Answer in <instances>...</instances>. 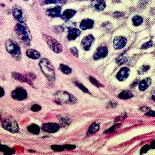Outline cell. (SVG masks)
Masks as SVG:
<instances>
[{"label": "cell", "mask_w": 155, "mask_h": 155, "mask_svg": "<svg viewBox=\"0 0 155 155\" xmlns=\"http://www.w3.org/2000/svg\"><path fill=\"white\" fill-rule=\"evenodd\" d=\"M27 75L31 80H34L36 78V75L33 73H28Z\"/></svg>", "instance_id": "cell-42"}, {"label": "cell", "mask_w": 155, "mask_h": 155, "mask_svg": "<svg viewBox=\"0 0 155 155\" xmlns=\"http://www.w3.org/2000/svg\"><path fill=\"white\" fill-rule=\"evenodd\" d=\"M24 1H29V0H24Z\"/></svg>", "instance_id": "cell-48"}, {"label": "cell", "mask_w": 155, "mask_h": 155, "mask_svg": "<svg viewBox=\"0 0 155 155\" xmlns=\"http://www.w3.org/2000/svg\"><path fill=\"white\" fill-rule=\"evenodd\" d=\"M75 84L78 88L83 92L88 94L90 93L88 89L81 83L76 82H75Z\"/></svg>", "instance_id": "cell-33"}, {"label": "cell", "mask_w": 155, "mask_h": 155, "mask_svg": "<svg viewBox=\"0 0 155 155\" xmlns=\"http://www.w3.org/2000/svg\"><path fill=\"white\" fill-rule=\"evenodd\" d=\"M0 150H1V152H4L5 154L6 155L12 154L15 153V150L14 149L5 145H1Z\"/></svg>", "instance_id": "cell-24"}, {"label": "cell", "mask_w": 155, "mask_h": 155, "mask_svg": "<svg viewBox=\"0 0 155 155\" xmlns=\"http://www.w3.org/2000/svg\"><path fill=\"white\" fill-rule=\"evenodd\" d=\"M118 97L121 99H128L132 97L133 95L130 91L125 90L120 93Z\"/></svg>", "instance_id": "cell-25"}, {"label": "cell", "mask_w": 155, "mask_h": 155, "mask_svg": "<svg viewBox=\"0 0 155 155\" xmlns=\"http://www.w3.org/2000/svg\"><path fill=\"white\" fill-rule=\"evenodd\" d=\"M99 128L100 125L98 123L95 122L92 124L89 128L87 135L90 136L95 133L99 130Z\"/></svg>", "instance_id": "cell-22"}, {"label": "cell", "mask_w": 155, "mask_h": 155, "mask_svg": "<svg viewBox=\"0 0 155 155\" xmlns=\"http://www.w3.org/2000/svg\"><path fill=\"white\" fill-rule=\"evenodd\" d=\"M54 95L57 100L64 103L74 104L77 102V98L74 96L66 91H57Z\"/></svg>", "instance_id": "cell-5"}, {"label": "cell", "mask_w": 155, "mask_h": 155, "mask_svg": "<svg viewBox=\"0 0 155 155\" xmlns=\"http://www.w3.org/2000/svg\"><path fill=\"white\" fill-rule=\"evenodd\" d=\"M81 33V31L76 28L69 29L68 35V39L69 40H74L76 39Z\"/></svg>", "instance_id": "cell-18"}, {"label": "cell", "mask_w": 155, "mask_h": 155, "mask_svg": "<svg viewBox=\"0 0 155 155\" xmlns=\"http://www.w3.org/2000/svg\"><path fill=\"white\" fill-rule=\"evenodd\" d=\"M5 47L7 52L17 61H20L22 55L19 45L15 41L12 39L8 40L5 44Z\"/></svg>", "instance_id": "cell-4"}, {"label": "cell", "mask_w": 155, "mask_h": 155, "mask_svg": "<svg viewBox=\"0 0 155 155\" xmlns=\"http://www.w3.org/2000/svg\"><path fill=\"white\" fill-rule=\"evenodd\" d=\"M150 147L151 148L153 149H155V140L152 141L150 143Z\"/></svg>", "instance_id": "cell-44"}, {"label": "cell", "mask_w": 155, "mask_h": 155, "mask_svg": "<svg viewBox=\"0 0 155 155\" xmlns=\"http://www.w3.org/2000/svg\"><path fill=\"white\" fill-rule=\"evenodd\" d=\"M151 148L150 146L146 144L143 146L140 150V154H142L146 153Z\"/></svg>", "instance_id": "cell-36"}, {"label": "cell", "mask_w": 155, "mask_h": 155, "mask_svg": "<svg viewBox=\"0 0 155 155\" xmlns=\"http://www.w3.org/2000/svg\"><path fill=\"white\" fill-rule=\"evenodd\" d=\"M14 31L16 37L24 47L26 48L30 47L32 37L28 29L20 24H18Z\"/></svg>", "instance_id": "cell-1"}, {"label": "cell", "mask_w": 155, "mask_h": 155, "mask_svg": "<svg viewBox=\"0 0 155 155\" xmlns=\"http://www.w3.org/2000/svg\"><path fill=\"white\" fill-rule=\"evenodd\" d=\"M60 124L63 127L68 125L71 122L70 120L68 118H63L60 119Z\"/></svg>", "instance_id": "cell-31"}, {"label": "cell", "mask_w": 155, "mask_h": 155, "mask_svg": "<svg viewBox=\"0 0 155 155\" xmlns=\"http://www.w3.org/2000/svg\"><path fill=\"white\" fill-rule=\"evenodd\" d=\"M51 147L53 150L57 151H63L64 149L63 146L59 145H53Z\"/></svg>", "instance_id": "cell-32"}, {"label": "cell", "mask_w": 155, "mask_h": 155, "mask_svg": "<svg viewBox=\"0 0 155 155\" xmlns=\"http://www.w3.org/2000/svg\"><path fill=\"white\" fill-rule=\"evenodd\" d=\"M62 8L59 6L47 9L46 12V14L48 16L52 18H57L60 17Z\"/></svg>", "instance_id": "cell-15"}, {"label": "cell", "mask_w": 155, "mask_h": 155, "mask_svg": "<svg viewBox=\"0 0 155 155\" xmlns=\"http://www.w3.org/2000/svg\"><path fill=\"white\" fill-rule=\"evenodd\" d=\"M138 83V81L137 80H136L132 84L131 86L132 87H134L136 86Z\"/></svg>", "instance_id": "cell-46"}, {"label": "cell", "mask_w": 155, "mask_h": 155, "mask_svg": "<svg viewBox=\"0 0 155 155\" xmlns=\"http://www.w3.org/2000/svg\"><path fill=\"white\" fill-rule=\"evenodd\" d=\"M145 115L151 117H155V111H148L145 114Z\"/></svg>", "instance_id": "cell-43"}, {"label": "cell", "mask_w": 155, "mask_h": 155, "mask_svg": "<svg viewBox=\"0 0 155 155\" xmlns=\"http://www.w3.org/2000/svg\"><path fill=\"white\" fill-rule=\"evenodd\" d=\"M31 110L34 112H37L40 111L42 109V107L39 105L35 104L31 107Z\"/></svg>", "instance_id": "cell-35"}, {"label": "cell", "mask_w": 155, "mask_h": 155, "mask_svg": "<svg viewBox=\"0 0 155 155\" xmlns=\"http://www.w3.org/2000/svg\"><path fill=\"white\" fill-rule=\"evenodd\" d=\"M151 79L150 78H147L142 79L139 85V89L141 91H144L147 89L150 85Z\"/></svg>", "instance_id": "cell-20"}, {"label": "cell", "mask_w": 155, "mask_h": 155, "mask_svg": "<svg viewBox=\"0 0 155 155\" xmlns=\"http://www.w3.org/2000/svg\"><path fill=\"white\" fill-rule=\"evenodd\" d=\"M26 54L29 58L35 60L39 59L41 56L40 54L38 51L33 49L27 50L26 51Z\"/></svg>", "instance_id": "cell-21"}, {"label": "cell", "mask_w": 155, "mask_h": 155, "mask_svg": "<svg viewBox=\"0 0 155 155\" xmlns=\"http://www.w3.org/2000/svg\"><path fill=\"white\" fill-rule=\"evenodd\" d=\"M5 95V91L3 88L1 87V97H3Z\"/></svg>", "instance_id": "cell-45"}, {"label": "cell", "mask_w": 155, "mask_h": 155, "mask_svg": "<svg viewBox=\"0 0 155 155\" xmlns=\"http://www.w3.org/2000/svg\"><path fill=\"white\" fill-rule=\"evenodd\" d=\"M70 50L73 56L76 57H78V51L76 47L72 48Z\"/></svg>", "instance_id": "cell-40"}, {"label": "cell", "mask_w": 155, "mask_h": 155, "mask_svg": "<svg viewBox=\"0 0 155 155\" xmlns=\"http://www.w3.org/2000/svg\"><path fill=\"white\" fill-rule=\"evenodd\" d=\"M150 68V66L148 65H144L141 66L138 71L139 74H143L148 71Z\"/></svg>", "instance_id": "cell-30"}, {"label": "cell", "mask_w": 155, "mask_h": 155, "mask_svg": "<svg viewBox=\"0 0 155 155\" xmlns=\"http://www.w3.org/2000/svg\"><path fill=\"white\" fill-rule=\"evenodd\" d=\"M42 5H47L52 4H63L65 0H40Z\"/></svg>", "instance_id": "cell-28"}, {"label": "cell", "mask_w": 155, "mask_h": 155, "mask_svg": "<svg viewBox=\"0 0 155 155\" xmlns=\"http://www.w3.org/2000/svg\"><path fill=\"white\" fill-rule=\"evenodd\" d=\"M94 22L91 19H87L83 20L81 22L80 27L82 30L90 29L93 28Z\"/></svg>", "instance_id": "cell-17"}, {"label": "cell", "mask_w": 155, "mask_h": 155, "mask_svg": "<svg viewBox=\"0 0 155 155\" xmlns=\"http://www.w3.org/2000/svg\"><path fill=\"white\" fill-rule=\"evenodd\" d=\"M12 97L15 99L22 101L26 99L27 97V91L21 87L16 88L14 90L11 94Z\"/></svg>", "instance_id": "cell-8"}, {"label": "cell", "mask_w": 155, "mask_h": 155, "mask_svg": "<svg viewBox=\"0 0 155 155\" xmlns=\"http://www.w3.org/2000/svg\"><path fill=\"white\" fill-rule=\"evenodd\" d=\"M108 54V50L107 48L104 47H98L95 52L94 59L95 60H98L105 57Z\"/></svg>", "instance_id": "cell-14"}, {"label": "cell", "mask_w": 155, "mask_h": 155, "mask_svg": "<svg viewBox=\"0 0 155 155\" xmlns=\"http://www.w3.org/2000/svg\"><path fill=\"white\" fill-rule=\"evenodd\" d=\"M41 128L45 132L53 133L59 131L60 128V126L58 124L55 123H45L42 124Z\"/></svg>", "instance_id": "cell-9"}, {"label": "cell", "mask_w": 155, "mask_h": 155, "mask_svg": "<svg viewBox=\"0 0 155 155\" xmlns=\"http://www.w3.org/2000/svg\"><path fill=\"white\" fill-rule=\"evenodd\" d=\"M27 129L29 132L34 134H38L40 132V127L35 124H32L29 125Z\"/></svg>", "instance_id": "cell-23"}, {"label": "cell", "mask_w": 155, "mask_h": 155, "mask_svg": "<svg viewBox=\"0 0 155 155\" xmlns=\"http://www.w3.org/2000/svg\"><path fill=\"white\" fill-rule=\"evenodd\" d=\"M128 61V59L125 54H122L118 57L116 60V62L117 64L119 65H122Z\"/></svg>", "instance_id": "cell-29"}, {"label": "cell", "mask_w": 155, "mask_h": 155, "mask_svg": "<svg viewBox=\"0 0 155 155\" xmlns=\"http://www.w3.org/2000/svg\"><path fill=\"white\" fill-rule=\"evenodd\" d=\"M1 122L3 127L12 133H18L19 128L16 119L12 116L5 115L1 116Z\"/></svg>", "instance_id": "cell-3"}, {"label": "cell", "mask_w": 155, "mask_h": 155, "mask_svg": "<svg viewBox=\"0 0 155 155\" xmlns=\"http://www.w3.org/2000/svg\"><path fill=\"white\" fill-rule=\"evenodd\" d=\"M132 21L134 25L137 27L143 23V18L138 15H135L132 18Z\"/></svg>", "instance_id": "cell-26"}, {"label": "cell", "mask_w": 155, "mask_h": 155, "mask_svg": "<svg viewBox=\"0 0 155 155\" xmlns=\"http://www.w3.org/2000/svg\"><path fill=\"white\" fill-rule=\"evenodd\" d=\"M12 77L15 80L20 82L27 83L33 87H35L32 80H31L26 75H25L22 74L14 72L12 73Z\"/></svg>", "instance_id": "cell-10"}, {"label": "cell", "mask_w": 155, "mask_h": 155, "mask_svg": "<svg viewBox=\"0 0 155 155\" xmlns=\"http://www.w3.org/2000/svg\"><path fill=\"white\" fill-rule=\"evenodd\" d=\"M91 82L95 86L97 87H99V84L97 81L94 78L90 77L89 78Z\"/></svg>", "instance_id": "cell-41"}, {"label": "cell", "mask_w": 155, "mask_h": 155, "mask_svg": "<svg viewBox=\"0 0 155 155\" xmlns=\"http://www.w3.org/2000/svg\"><path fill=\"white\" fill-rule=\"evenodd\" d=\"M76 11L74 10L68 9L64 11L60 16L61 18L65 21H67L76 14Z\"/></svg>", "instance_id": "cell-19"}, {"label": "cell", "mask_w": 155, "mask_h": 155, "mask_svg": "<svg viewBox=\"0 0 155 155\" xmlns=\"http://www.w3.org/2000/svg\"><path fill=\"white\" fill-rule=\"evenodd\" d=\"M153 44L151 41H149L144 43L141 46L140 49H146L153 47Z\"/></svg>", "instance_id": "cell-34"}, {"label": "cell", "mask_w": 155, "mask_h": 155, "mask_svg": "<svg viewBox=\"0 0 155 155\" xmlns=\"http://www.w3.org/2000/svg\"><path fill=\"white\" fill-rule=\"evenodd\" d=\"M130 72V70L128 68L126 67H123L117 73L116 78L119 81H124L128 78Z\"/></svg>", "instance_id": "cell-16"}, {"label": "cell", "mask_w": 155, "mask_h": 155, "mask_svg": "<svg viewBox=\"0 0 155 155\" xmlns=\"http://www.w3.org/2000/svg\"><path fill=\"white\" fill-rule=\"evenodd\" d=\"M118 125V124H116L115 125H114L112 127L110 128L108 130L106 131H105V134H109L114 132V131H115V128Z\"/></svg>", "instance_id": "cell-39"}, {"label": "cell", "mask_w": 155, "mask_h": 155, "mask_svg": "<svg viewBox=\"0 0 155 155\" xmlns=\"http://www.w3.org/2000/svg\"><path fill=\"white\" fill-rule=\"evenodd\" d=\"M64 149L67 150H72L76 148V146L74 145L67 144L63 146Z\"/></svg>", "instance_id": "cell-38"}, {"label": "cell", "mask_w": 155, "mask_h": 155, "mask_svg": "<svg viewBox=\"0 0 155 155\" xmlns=\"http://www.w3.org/2000/svg\"><path fill=\"white\" fill-rule=\"evenodd\" d=\"M106 7L105 2L103 0H92V1L91 7L98 12L103 11Z\"/></svg>", "instance_id": "cell-12"}, {"label": "cell", "mask_w": 155, "mask_h": 155, "mask_svg": "<svg viewBox=\"0 0 155 155\" xmlns=\"http://www.w3.org/2000/svg\"><path fill=\"white\" fill-rule=\"evenodd\" d=\"M151 99L153 101H155V91L152 92Z\"/></svg>", "instance_id": "cell-47"}, {"label": "cell", "mask_w": 155, "mask_h": 155, "mask_svg": "<svg viewBox=\"0 0 155 155\" xmlns=\"http://www.w3.org/2000/svg\"><path fill=\"white\" fill-rule=\"evenodd\" d=\"M95 40L94 37L91 35L85 37L82 40L81 46L86 51L89 50Z\"/></svg>", "instance_id": "cell-11"}, {"label": "cell", "mask_w": 155, "mask_h": 155, "mask_svg": "<svg viewBox=\"0 0 155 155\" xmlns=\"http://www.w3.org/2000/svg\"><path fill=\"white\" fill-rule=\"evenodd\" d=\"M118 105L117 102L112 100L109 102L107 104V107L108 108H115Z\"/></svg>", "instance_id": "cell-37"}, {"label": "cell", "mask_w": 155, "mask_h": 155, "mask_svg": "<svg viewBox=\"0 0 155 155\" xmlns=\"http://www.w3.org/2000/svg\"><path fill=\"white\" fill-rule=\"evenodd\" d=\"M59 69L62 72L66 74H69L72 72L71 69L68 66L64 64H60Z\"/></svg>", "instance_id": "cell-27"}, {"label": "cell", "mask_w": 155, "mask_h": 155, "mask_svg": "<svg viewBox=\"0 0 155 155\" xmlns=\"http://www.w3.org/2000/svg\"><path fill=\"white\" fill-rule=\"evenodd\" d=\"M127 42L126 39L121 36L116 37L113 41V45L116 50H120L126 46Z\"/></svg>", "instance_id": "cell-13"}, {"label": "cell", "mask_w": 155, "mask_h": 155, "mask_svg": "<svg viewBox=\"0 0 155 155\" xmlns=\"http://www.w3.org/2000/svg\"><path fill=\"white\" fill-rule=\"evenodd\" d=\"M39 65L50 84L54 85L56 80V73L54 67L50 61L46 58H42L40 61Z\"/></svg>", "instance_id": "cell-2"}, {"label": "cell", "mask_w": 155, "mask_h": 155, "mask_svg": "<svg viewBox=\"0 0 155 155\" xmlns=\"http://www.w3.org/2000/svg\"><path fill=\"white\" fill-rule=\"evenodd\" d=\"M43 37L48 45L50 48L57 53H61L63 50L61 44L57 40L46 34L43 35Z\"/></svg>", "instance_id": "cell-6"}, {"label": "cell", "mask_w": 155, "mask_h": 155, "mask_svg": "<svg viewBox=\"0 0 155 155\" xmlns=\"http://www.w3.org/2000/svg\"><path fill=\"white\" fill-rule=\"evenodd\" d=\"M12 14L15 18L21 23H23L26 21V15L22 9L17 5L14 6L12 9Z\"/></svg>", "instance_id": "cell-7"}]
</instances>
